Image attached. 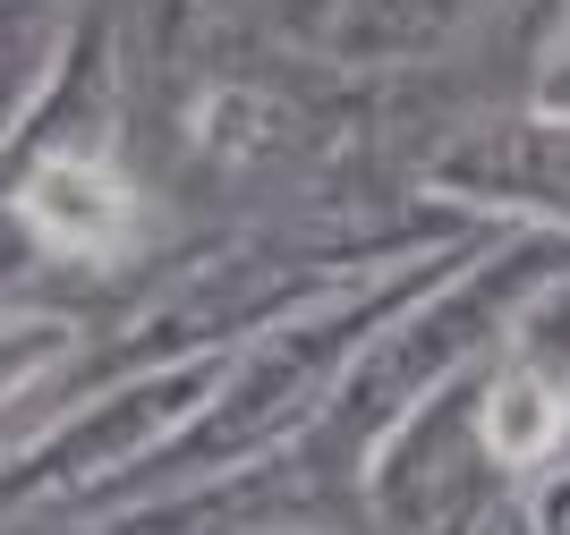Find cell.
<instances>
[{"label":"cell","instance_id":"obj_1","mask_svg":"<svg viewBox=\"0 0 570 535\" xmlns=\"http://www.w3.org/2000/svg\"><path fill=\"white\" fill-rule=\"evenodd\" d=\"M26 221L51 238V247H69V256H119L128 238H137V196L111 179L102 162H43L26 179Z\"/></svg>","mask_w":570,"mask_h":535},{"label":"cell","instance_id":"obj_2","mask_svg":"<svg viewBox=\"0 0 570 535\" xmlns=\"http://www.w3.org/2000/svg\"><path fill=\"white\" fill-rule=\"evenodd\" d=\"M562 434V399L537 383V374H520V383H502L494 417H485V443L502 450V459H537V450Z\"/></svg>","mask_w":570,"mask_h":535}]
</instances>
